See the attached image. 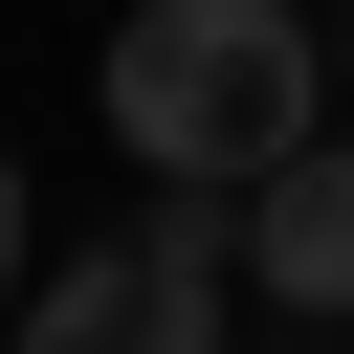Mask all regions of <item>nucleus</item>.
<instances>
[{
    "instance_id": "obj_1",
    "label": "nucleus",
    "mask_w": 354,
    "mask_h": 354,
    "mask_svg": "<svg viewBox=\"0 0 354 354\" xmlns=\"http://www.w3.org/2000/svg\"><path fill=\"white\" fill-rule=\"evenodd\" d=\"M88 88H111V155H133L155 199H221V221H243V199L332 133V22H310V0H133Z\"/></svg>"
},
{
    "instance_id": "obj_2",
    "label": "nucleus",
    "mask_w": 354,
    "mask_h": 354,
    "mask_svg": "<svg viewBox=\"0 0 354 354\" xmlns=\"http://www.w3.org/2000/svg\"><path fill=\"white\" fill-rule=\"evenodd\" d=\"M221 288H243V221L133 177V221H88L22 288V354H221Z\"/></svg>"
},
{
    "instance_id": "obj_3",
    "label": "nucleus",
    "mask_w": 354,
    "mask_h": 354,
    "mask_svg": "<svg viewBox=\"0 0 354 354\" xmlns=\"http://www.w3.org/2000/svg\"><path fill=\"white\" fill-rule=\"evenodd\" d=\"M243 288H266V310H354V133H310V155L243 199Z\"/></svg>"
},
{
    "instance_id": "obj_4",
    "label": "nucleus",
    "mask_w": 354,
    "mask_h": 354,
    "mask_svg": "<svg viewBox=\"0 0 354 354\" xmlns=\"http://www.w3.org/2000/svg\"><path fill=\"white\" fill-rule=\"evenodd\" d=\"M22 288H44V266H22V155H0V310H22Z\"/></svg>"
},
{
    "instance_id": "obj_5",
    "label": "nucleus",
    "mask_w": 354,
    "mask_h": 354,
    "mask_svg": "<svg viewBox=\"0 0 354 354\" xmlns=\"http://www.w3.org/2000/svg\"><path fill=\"white\" fill-rule=\"evenodd\" d=\"M310 22H332V0H310Z\"/></svg>"
}]
</instances>
